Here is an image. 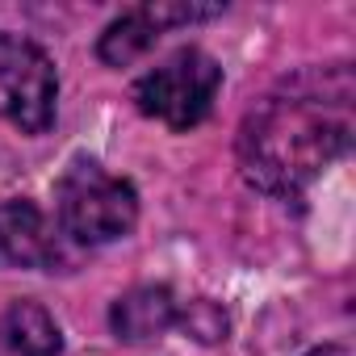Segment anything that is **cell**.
Here are the masks:
<instances>
[{"label":"cell","mask_w":356,"mask_h":356,"mask_svg":"<svg viewBox=\"0 0 356 356\" xmlns=\"http://www.w3.org/2000/svg\"><path fill=\"white\" fill-rule=\"evenodd\" d=\"M63 335L47 306L13 302L0 314V356H59Z\"/></svg>","instance_id":"8"},{"label":"cell","mask_w":356,"mask_h":356,"mask_svg":"<svg viewBox=\"0 0 356 356\" xmlns=\"http://www.w3.org/2000/svg\"><path fill=\"white\" fill-rule=\"evenodd\" d=\"M59 231L80 248H101L134 231L138 222V193L130 181L109 176L92 159H76L55 185Z\"/></svg>","instance_id":"2"},{"label":"cell","mask_w":356,"mask_h":356,"mask_svg":"<svg viewBox=\"0 0 356 356\" xmlns=\"http://www.w3.org/2000/svg\"><path fill=\"white\" fill-rule=\"evenodd\" d=\"M206 17H218V5H143V9H130L101 34L97 55L109 67H126L143 51H151L168 26H189V22H206Z\"/></svg>","instance_id":"5"},{"label":"cell","mask_w":356,"mask_h":356,"mask_svg":"<svg viewBox=\"0 0 356 356\" xmlns=\"http://www.w3.org/2000/svg\"><path fill=\"white\" fill-rule=\"evenodd\" d=\"M176 306L181 302L172 298L168 285H138V289H130L113 302L109 323L122 339L138 343V339H155L168 327H176Z\"/></svg>","instance_id":"7"},{"label":"cell","mask_w":356,"mask_h":356,"mask_svg":"<svg viewBox=\"0 0 356 356\" xmlns=\"http://www.w3.org/2000/svg\"><path fill=\"white\" fill-rule=\"evenodd\" d=\"M59 260V239L47 214L30 202H0V264L47 268Z\"/></svg>","instance_id":"6"},{"label":"cell","mask_w":356,"mask_h":356,"mask_svg":"<svg viewBox=\"0 0 356 356\" xmlns=\"http://www.w3.org/2000/svg\"><path fill=\"white\" fill-rule=\"evenodd\" d=\"M218 88H222L218 59L206 55L202 47H181L134 84V105H138V113H147L172 130H189L214 109Z\"/></svg>","instance_id":"3"},{"label":"cell","mask_w":356,"mask_h":356,"mask_svg":"<svg viewBox=\"0 0 356 356\" xmlns=\"http://www.w3.org/2000/svg\"><path fill=\"white\" fill-rule=\"evenodd\" d=\"M356 80L348 63L306 67L264 97L239 130V172L260 193H302L352 147Z\"/></svg>","instance_id":"1"},{"label":"cell","mask_w":356,"mask_h":356,"mask_svg":"<svg viewBox=\"0 0 356 356\" xmlns=\"http://www.w3.org/2000/svg\"><path fill=\"white\" fill-rule=\"evenodd\" d=\"M176 327H185L202 343H218L227 339V310L210 298H193L185 306H176Z\"/></svg>","instance_id":"9"},{"label":"cell","mask_w":356,"mask_h":356,"mask_svg":"<svg viewBox=\"0 0 356 356\" xmlns=\"http://www.w3.org/2000/svg\"><path fill=\"white\" fill-rule=\"evenodd\" d=\"M55 101L59 76L47 51L0 34V122H13L22 134H42L55 122Z\"/></svg>","instance_id":"4"},{"label":"cell","mask_w":356,"mask_h":356,"mask_svg":"<svg viewBox=\"0 0 356 356\" xmlns=\"http://www.w3.org/2000/svg\"><path fill=\"white\" fill-rule=\"evenodd\" d=\"M306 356H352V348H348V343H327V348H314V352H306Z\"/></svg>","instance_id":"10"}]
</instances>
